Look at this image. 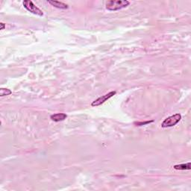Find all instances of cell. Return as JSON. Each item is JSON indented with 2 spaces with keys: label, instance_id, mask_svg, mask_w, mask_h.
I'll use <instances>...</instances> for the list:
<instances>
[{
  "label": "cell",
  "instance_id": "6",
  "mask_svg": "<svg viewBox=\"0 0 191 191\" xmlns=\"http://www.w3.org/2000/svg\"><path fill=\"white\" fill-rule=\"evenodd\" d=\"M48 3L51 4L52 6L60 8V9H67L68 8V5L63 3V2H58V1H48Z\"/></svg>",
  "mask_w": 191,
  "mask_h": 191
},
{
  "label": "cell",
  "instance_id": "4",
  "mask_svg": "<svg viewBox=\"0 0 191 191\" xmlns=\"http://www.w3.org/2000/svg\"><path fill=\"white\" fill-rule=\"evenodd\" d=\"M115 94H116V92H115V91H111V92L108 93V94H105V95H102L101 97L98 98V99H95L94 102H93L92 104H91V105L93 107L99 106V105H102V104H103L104 102H106L108 99H109L110 98H111L112 96H113Z\"/></svg>",
  "mask_w": 191,
  "mask_h": 191
},
{
  "label": "cell",
  "instance_id": "8",
  "mask_svg": "<svg viewBox=\"0 0 191 191\" xmlns=\"http://www.w3.org/2000/svg\"><path fill=\"white\" fill-rule=\"evenodd\" d=\"M11 91L9 89H5V88H1L0 89V95L4 96V95H8L11 93Z\"/></svg>",
  "mask_w": 191,
  "mask_h": 191
},
{
  "label": "cell",
  "instance_id": "5",
  "mask_svg": "<svg viewBox=\"0 0 191 191\" xmlns=\"http://www.w3.org/2000/svg\"><path fill=\"white\" fill-rule=\"evenodd\" d=\"M67 117V115L66 113H56V114H53L50 116L51 119H52L53 121L55 122H60L63 121Z\"/></svg>",
  "mask_w": 191,
  "mask_h": 191
},
{
  "label": "cell",
  "instance_id": "10",
  "mask_svg": "<svg viewBox=\"0 0 191 191\" xmlns=\"http://www.w3.org/2000/svg\"><path fill=\"white\" fill-rule=\"evenodd\" d=\"M0 26H1V27H0V30H3V29L5 28V25L3 23V22H1V23H0Z\"/></svg>",
  "mask_w": 191,
  "mask_h": 191
},
{
  "label": "cell",
  "instance_id": "9",
  "mask_svg": "<svg viewBox=\"0 0 191 191\" xmlns=\"http://www.w3.org/2000/svg\"><path fill=\"white\" fill-rule=\"evenodd\" d=\"M153 121H147V122H145V123H135V124H137L138 126H143V125H146V124H148V123H152Z\"/></svg>",
  "mask_w": 191,
  "mask_h": 191
},
{
  "label": "cell",
  "instance_id": "7",
  "mask_svg": "<svg viewBox=\"0 0 191 191\" xmlns=\"http://www.w3.org/2000/svg\"><path fill=\"white\" fill-rule=\"evenodd\" d=\"M174 169H178V170H190L191 169V164L190 162H188L187 164H178V165L174 166Z\"/></svg>",
  "mask_w": 191,
  "mask_h": 191
},
{
  "label": "cell",
  "instance_id": "3",
  "mask_svg": "<svg viewBox=\"0 0 191 191\" xmlns=\"http://www.w3.org/2000/svg\"><path fill=\"white\" fill-rule=\"evenodd\" d=\"M23 5L25 7V8L28 10L29 11H30L31 13L34 14L38 15V16H43V13L42 12V11L40 9H39L37 6H35L34 4L30 1V0H27V1H24Z\"/></svg>",
  "mask_w": 191,
  "mask_h": 191
},
{
  "label": "cell",
  "instance_id": "1",
  "mask_svg": "<svg viewBox=\"0 0 191 191\" xmlns=\"http://www.w3.org/2000/svg\"><path fill=\"white\" fill-rule=\"evenodd\" d=\"M130 2L127 0H116L109 1L106 4V8L109 11H117L129 6Z\"/></svg>",
  "mask_w": 191,
  "mask_h": 191
},
{
  "label": "cell",
  "instance_id": "2",
  "mask_svg": "<svg viewBox=\"0 0 191 191\" xmlns=\"http://www.w3.org/2000/svg\"><path fill=\"white\" fill-rule=\"evenodd\" d=\"M181 119H182V116H181V114H179V113H175V114L167 118V119L163 122L161 126H162L163 128L172 127V126H175L178 123H179Z\"/></svg>",
  "mask_w": 191,
  "mask_h": 191
}]
</instances>
